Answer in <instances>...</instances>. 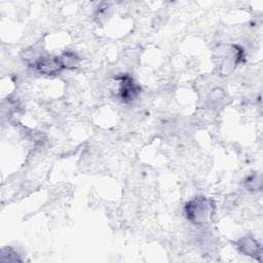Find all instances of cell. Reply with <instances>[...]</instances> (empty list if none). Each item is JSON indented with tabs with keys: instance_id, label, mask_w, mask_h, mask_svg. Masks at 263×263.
I'll return each instance as SVG.
<instances>
[{
	"instance_id": "7a4b0ae2",
	"label": "cell",
	"mask_w": 263,
	"mask_h": 263,
	"mask_svg": "<svg viewBox=\"0 0 263 263\" xmlns=\"http://www.w3.org/2000/svg\"><path fill=\"white\" fill-rule=\"evenodd\" d=\"M34 67L36 70L44 75H54L64 69L59 57H39L34 62Z\"/></svg>"
},
{
	"instance_id": "6da1fadb",
	"label": "cell",
	"mask_w": 263,
	"mask_h": 263,
	"mask_svg": "<svg viewBox=\"0 0 263 263\" xmlns=\"http://www.w3.org/2000/svg\"><path fill=\"white\" fill-rule=\"evenodd\" d=\"M184 213L191 223L205 225L211 222L214 216L215 201L204 196L195 197L185 204Z\"/></svg>"
},
{
	"instance_id": "277c9868",
	"label": "cell",
	"mask_w": 263,
	"mask_h": 263,
	"mask_svg": "<svg viewBox=\"0 0 263 263\" xmlns=\"http://www.w3.org/2000/svg\"><path fill=\"white\" fill-rule=\"evenodd\" d=\"M119 92L123 102H130L138 96L139 86L134 82L132 77L124 75L120 78Z\"/></svg>"
},
{
	"instance_id": "3957f363",
	"label": "cell",
	"mask_w": 263,
	"mask_h": 263,
	"mask_svg": "<svg viewBox=\"0 0 263 263\" xmlns=\"http://www.w3.org/2000/svg\"><path fill=\"white\" fill-rule=\"evenodd\" d=\"M237 250L246 255L256 259H260L262 248L261 245L252 236H243L236 241Z\"/></svg>"
},
{
	"instance_id": "8992f818",
	"label": "cell",
	"mask_w": 263,
	"mask_h": 263,
	"mask_svg": "<svg viewBox=\"0 0 263 263\" xmlns=\"http://www.w3.org/2000/svg\"><path fill=\"white\" fill-rule=\"evenodd\" d=\"M246 187L249 190H258L261 188V179L260 177L256 176V175H252L250 176L247 180H246Z\"/></svg>"
},
{
	"instance_id": "5b68a950",
	"label": "cell",
	"mask_w": 263,
	"mask_h": 263,
	"mask_svg": "<svg viewBox=\"0 0 263 263\" xmlns=\"http://www.w3.org/2000/svg\"><path fill=\"white\" fill-rule=\"evenodd\" d=\"M60 58V61L64 67V69H73L78 66L79 64V58L78 55L73 51H66L64 52Z\"/></svg>"
}]
</instances>
